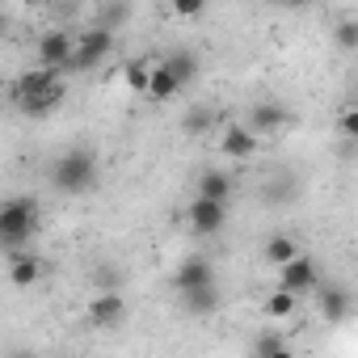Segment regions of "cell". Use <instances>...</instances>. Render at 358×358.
Instances as JSON below:
<instances>
[{
    "label": "cell",
    "instance_id": "obj_1",
    "mask_svg": "<svg viewBox=\"0 0 358 358\" xmlns=\"http://www.w3.org/2000/svg\"><path fill=\"white\" fill-rule=\"evenodd\" d=\"M47 182H51L59 194H85V190L97 182V156H93L89 148H68L64 156L51 160Z\"/></svg>",
    "mask_w": 358,
    "mask_h": 358
},
{
    "label": "cell",
    "instance_id": "obj_2",
    "mask_svg": "<svg viewBox=\"0 0 358 358\" xmlns=\"http://www.w3.org/2000/svg\"><path fill=\"white\" fill-rule=\"evenodd\" d=\"M38 215H43L38 199H30V194L5 199V207H0V245L5 249H26L34 241V232H38Z\"/></svg>",
    "mask_w": 358,
    "mask_h": 358
},
{
    "label": "cell",
    "instance_id": "obj_3",
    "mask_svg": "<svg viewBox=\"0 0 358 358\" xmlns=\"http://www.w3.org/2000/svg\"><path fill=\"white\" fill-rule=\"evenodd\" d=\"M106 55H114V30H106V26L80 30V34H76V51H72V59H68V76H85V72L101 68Z\"/></svg>",
    "mask_w": 358,
    "mask_h": 358
},
{
    "label": "cell",
    "instance_id": "obj_4",
    "mask_svg": "<svg viewBox=\"0 0 358 358\" xmlns=\"http://www.w3.org/2000/svg\"><path fill=\"white\" fill-rule=\"evenodd\" d=\"M72 51H76V34L64 30V26H51V30H43V34L34 38V64H43V68L68 72Z\"/></svg>",
    "mask_w": 358,
    "mask_h": 358
},
{
    "label": "cell",
    "instance_id": "obj_5",
    "mask_svg": "<svg viewBox=\"0 0 358 358\" xmlns=\"http://www.w3.org/2000/svg\"><path fill=\"white\" fill-rule=\"evenodd\" d=\"M186 224H190V232H194V236H220V232H224V224H228V203L194 194V203L186 207Z\"/></svg>",
    "mask_w": 358,
    "mask_h": 358
},
{
    "label": "cell",
    "instance_id": "obj_6",
    "mask_svg": "<svg viewBox=\"0 0 358 358\" xmlns=\"http://www.w3.org/2000/svg\"><path fill=\"white\" fill-rule=\"evenodd\" d=\"M278 287L295 291L299 299H303V295H316V287H320V266H316V257L299 253V257H291L287 266H278Z\"/></svg>",
    "mask_w": 358,
    "mask_h": 358
},
{
    "label": "cell",
    "instance_id": "obj_7",
    "mask_svg": "<svg viewBox=\"0 0 358 358\" xmlns=\"http://www.w3.org/2000/svg\"><path fill=\"white\" fill-rule=\"evenodd\" d=\"M59 80H68V72H59V68H43V64H30V68L13 80L9 97H13V101H22V97H38V93H47V89H55Z\"/></svg>",
    "mask_w": 358,
    "mask_h": 358
},
{
    "label": "cell",
    "instance_id": "obj_8",
    "mask_svg": "<svg viewBox=\"0 0 358 358\" xmlns=\"http://www.w3.org/2000/svg\"><path fill=\"white\" fill-rule=\"evenodd\" d=\"M220 148H224V156H232V160H253V156L262 152V135H257L249 122H228Z\"/></svg>",
    "mask_w": 358,
    "mask_h": 358
},
{
    "label": "cell",
    "instance_id": "obj_9",
    "mask_svg": "<svg viewBox=\"0 0 358 358\" xmlns=\"http://www.w3.org/2000/svg\"><path fill=\"white\" fill-rule=\"evenodd\" d=\"M173 291H190V287H207V282H215V262L211 257H203V253H194V257H182V266L173 270Z\"/></svg>",
    "mask_w": 358,
    "mask_h": 358
},
{
    "label": "cell",
    "instance_id": "obj_10",
    "mask_svg": "<svg viewBox=\"0 0 358 358\" xmlns=\"http://www.w3.org/2000/svg\"><path fill=\"white\" fill-rule=\"evenodd\" d=\"M89 320H93L97 329H118V324L127 320V299H122L118 291H97L93 303H89Z\"/></svg>",
    "mask_w": 358,
    "mask_h": 358
},
{
    "label": "cell",
    "instance_id": "obj_11",
    "mask_svg": "<svg viewBox=\"0 0 358 358\" xmlns=\"http://www.w3.org/2000/svg\"><path fill=\"white\" fill-rule=\"evenodd\" d=\"M5 266H9V282L22 287V291L43 278V262H38L30 249H5Z\"/></svg>",
    "mask_w": 358,
    "mask_h": 358
},
{
    "label": "cell",
    "instance_id": "obj_12",
    "mask_svg": "<svg viewBox=\"0 0 358 358\" xmlns=\"http://www.w3.org/2000/svg\"><path fill=\"white\" fill-rule=\"evenodd\" d=\"M245 122H249V127H253V131L266 139V135H278V131L291 122V114H287L278 101H257V106L245 114Z\"/></svg>",
    "mask_w": 358,
    "mask_h": 358
},
{
    "label": "cell",
    "instance_id": "obj_13",
    "mask_svg": "<svg viewBox=\"0 0 358 358\" xmlns=\"http://www.w3.org/2000/svg\"><path fill=\"white\" fill-rule=\"evenodd\" d=\"M177 299H182V308L190 316H215L220 312V282H207V287H190V291H177Z\"/></svg>",
    "mask_w": 358,
    "mask_h": 358
},
{
    "label": "cell",
    "instance_id": "obj_14",
    "mask_svg": "<svg viewBox=\"0 0 358 358\" xmlns=\"http://www.w3.org/2000/svg\"><path fill=\"white\" fill-rule=\"evenodd\" d=\"M194 194H203V199H220V203H232L236 182H232V173H228V169H203Z\"/></svg>",
    "mask_w": 358,
    "mask_h": 358
},
{
    "label": "cell",
    "instance_id": "obj_15",
    "mask_svg": "<svg viewBox=\"0 0 358 358\" xmlns=\"http://www.w3.org/2000/svg\"><path fill=\"white\" fill-rule=\"evenodd\" d=\"M64 97H68V80H59L55 89H47V93H38V97H22V101H13L26 118H47L51 110H59L64 106Z\"/></svg>",
    "mask_w": 358,
    "mask_h": 358
},
{
    "label": "cell",
    "instance_id": "obj_16",
    "mask_svg": "<svg viewBox=\"0 0 358 358\" xmlns=\"http://www.w3.org/2000/svg\"><path fill=\"white\" fill-rule=\"evenodd\" d=\"M182 85H194L199 80V72H203V64H199V55L194 51H186V47H173V51H164V59H160Z\"/></svg>",
    "mask_w": 358,
    "mask_h": 358
},
{
    "label": "cell",
    "instance_id": "obj_17",
    "mask_svg": "<svg viewBox=\"0 0 358 358\" xmlns=\"http://www.w3.org/2000/svg\"><path fill=\"white\" fill-rule=\"evenodd\" d=\"M316 303H320V316L329 324H337V320L350 316V291L345 287H316Z\"/></svg>",
    "mask_w": 358,
    "mask_h": 358
},
{
    "label": "cell",
    "instance_id": "obj_18",
    "mask_svg": "<svg viewBox=\"0 0 358 358\" xmlns=\"http://www.w3.org/2000/svg\"><path fill=\"white\" fill-rule=\"evenodd\" d=\"M299 253H303V249H299V241H295V236H287V232H274V236L262 245V257H266V266H274V270H278V266H287V262H291V257H299Z\"/></svg>",
    "mask_w": 358,
    "mask_h": 358
},
{
    "label": "cell",
    "instance_id": "obj_19",
    "mask_svg": "<svg viewBox=\"0 0 358 358\" xmlns=\"http://www.w3.org/2000/svg\"><path fill=\"white\" fill-rule=\"evenodd\" d=\"M182 89H186V85H182V80H177V76H173V72H169L164 64H156V68H152V85H148V101H156V106H164V101H173V97H177V93H182Z\"/></svg>",
    "mask_w": 358,
    "mask_h": 358
},
{
    "label": "cell",
    "instance_id": "obj_20",
    "mask_svg": "<svg viewBox=\"0 0 358 358\" xmlns=\"http://www.w3.org/2000/svg\"><path fill=\"white\" fill-rule=\"evenodd\" d=\"M131 22V0H101L97 5V17H93V26H106V30H122Z\"/></svg>",
    "mask_w": 358,
    "mask_h": 358
},
{
    "label": "cell",
    "instance_id": "obj_21",
    "mask_svg": "<svg viewBox=\"0 0 358 358\" xmlns=\"http://www.w3.org/2000/svg\"><path fill=\"white\" fill-rule=\"evenodd\" d=\"M295 312H299V295H295V291L274 287V291L266 295V316H270V320H291Z\"/></svg>",
    "mask_w": 358,
    "mask_h": 358
},
{
    "label": "cell",
    "instance_id": "obj_22",
    "mask_svg": "<svg viewBox=\"0 0 358 358\" xmlns=\"http://www.w3.org/2000/svg\"><path fill=\"white\" fill-rule=\"evenodd\" d=\"M152 68H156V64H148V59H131V64L122 68V80H127V89H131V93H139V97H148Z\"/></svg>",
    "mask_w": 358,
    "mask_h": 358
},
{
    "label": "cell",
    "instance_id": "obj_23",
    "mask_svg": "<svg viewBox=\"0 0 358 358\" xmlns=\"http://www.w3.org/2000/svg\"><path fill=\"white\" fill-rule=\"evenodd\" d=\"M164 9L173 22H199L207 13V0H164Z\"/></svg>",
    "mask_w": 358,
    "mask_h": 358
},
{
    "label": "cell",
    "instance_id": "obj_24",
    "mask_svg": "<svg viewBox=\"0 0 358 358\" xmlns=\"http://www.w3.org/2000/svg\"><path fill=\"white\" fill-rule=\"evenodd\" d=\"M333 47L337 51H358V22H350V17L337 22L333 26Z\"/></svg>",
    "mask_w": 358,
    "mask_h": 358
},
{
    "label": "cell",
    "instance_id": "obj_25",
    "mask_svg": "<svg viewBox=\"0 0 358 358\" xmlns=\"http://www.w3.org/2000/svg\"><path fill=\"white\" fill-rule=\"evenodd\" d=\"M337 135H345L350 143H358V106H350V110L337 114Z\"/></svg>",
    "mask_w": 358,
    "mask_h": 358
},
{
    "label": "cell",
    "instance_id": "obj_26",
    "mask_svg": "<svg viewBox=\"0 0 358 358\" xmlns=\"http://www.w3.org/2000/svg\"><path fill=\"white\" fill-rule=\"evenodd\" d=\"M253 354H287V341H282L278 333H270V329H266V333L253 341Z\"/></svg>",
    "mask_w": 358,
    "mask_h": 358
},
{
    "label": "cell",
    "instance_id": "obj_27",
    "mask_svg": "<svg viewBox=\"0 0 358 358\" xmlns=\"http://www.w3.org/2000/svg\"><path fill=\"white\" fill-rule=\"evenodd\" d=\"M207 127H211V110H190V114H186V131H190V135H199V131H207Z\"/></svg>",
    "mask_w": 358,
    "mask_h": 358
},
{
    "label": "cell",
    "instance_id": "obj_28",
    "mask_svg": "<svg viewBox=\"0 0 358 358\" xmlns=\"http://www.w3.org/2000/svg\"><path fill=\"white\" fill-rule=\"evenodd\" d=\"M274 5H287V9H299V5H312V0H274Z\"/></svg>",
    "mask_w": 358,
    "mask_h": 358
}]
</instances>
